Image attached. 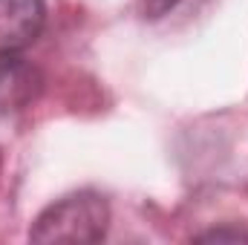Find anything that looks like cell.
Returning a JSON list of instances; mask_svg holds the SVG:
<instances>
[{"instance_id": "5b68a950", "label": "cell", "mask_w": 248, "mask_h": 245, "mask_svg": "<svg viewBox=\"0 0 248 245\" xmlns=\"http://www.w3.org/2000/svg\"><path fill=\"white\" fill-rule=\"evenodd\" d=\"M185 0H144V15L147 17H165L168 12H173V9H179Z\"/></svg>"}, {"instance_id": "3957f363", "label": "cell", "mask_w": 248, "mask_h": 245, "mask_svg": "<svg viewBox=\"0 0 248 245\" xmlns=\"http://www.w3.org/2000/svg\"><path fill=\"white\" fill-rule=\"evenodd\" d=\"M46 0H0V52H20L41 38Z\"/></svg>"}, {"instance_id": "6da1fadb", "label": "cell", "mask_w": 248, "mask_h": 245, "mask_svg": "<svg viewBox=\"0 0 248 245\" xmlns=\"http://www.w3.org/2000/svg\"><path fill=\"white\" fill-rule=\"evenodd\" d=\"M110 202L98 190H75L46 205L29 228L32 243H101L110 231Z\"/></svg>"}, {"instance_id": "7a4b0ae2", "label": "cell", "mask_w": 248, "mask_h": 245, "mask_svg": "<svg viewBox=\"0 0 248 245\" xmlns=\"http://www.w3.org/2000/svg\"><path fill=\"white\" fill-rule=\"evenodd\" d=\"M44 92V72L20 52H0V116L23 113Z\"/></svg>"}, {"instance_id": "277c9868", "label": "cell", "mask_w": 248, "mask_h": 245, "mask_svg": "<svg viewBox=\"0 0 248 245\" xmlns=\"http://www.w3.org/2000/svg\"><path fill=\"white\" fill-rule=\"evenodd\" d=\"M193 240H196V243H248V228L246 225H237V222H228V225L202 231V234H196Z\"/></svg>"}]
</instances>
